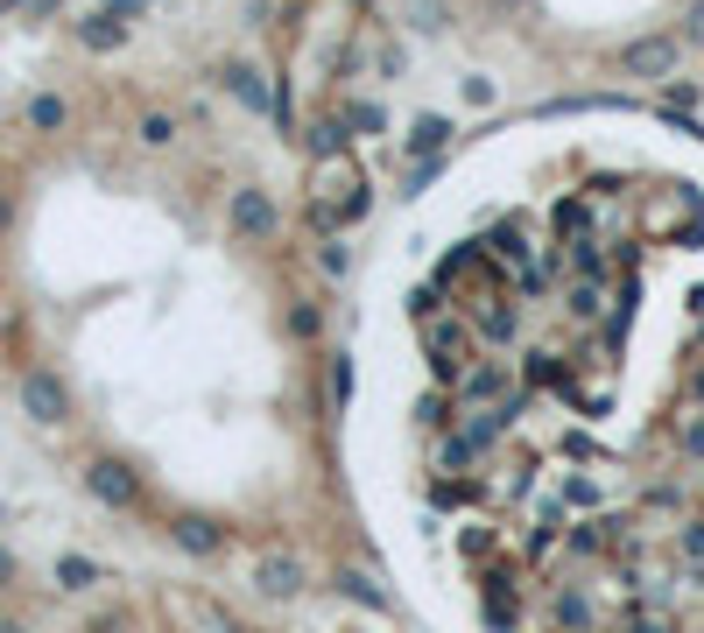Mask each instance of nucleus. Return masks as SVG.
<instances>
[{
  "instance_id": "obj_1",
  "label": "nucleus",
  "mask_w": 704,
  "mask_h": 633,
  "mask_svg": "<svg viewBox=\"0 0 704 633\" xmlns=\"http://www.w3.org/2000/svg\"><path fill=\"white\" fill-rule=\"evenodd\" d=\"M367 177H359V162L353 156H332V162H317V177H311V225L317 233H346V225L367 219Z\"/></svg>"
},
{
  "instance_id": "obj_2",
  "label": "nucleus",
  "mask_w": 704,
  "mask_h": 633,
  "mask_svg": "<svg viewBox=\"0 0 704 633\" xmlns=\"http://www.w3.org/2000/svg\"><path fill=\"white\" fill-rule=\"evenodd\" d=\"M416 331H423V359H430V373L444 380V388H459V373L480 367V352H486L465 310H437L430 324H416Z\"/></svg>"
},
{
  "instance_id": "obj_3",
  "label": "nucleus",
  "mask_w": 704,
  "mask_h": 633,
  "mask_svg": "<svg viewBox=\"0 0 704 633\" xmlns=\"http://www.w3.org/2000/svg\"><path fill=\"white\" fill-rule=\"evenodd\" d=\"M459 310L472 317V331H480V345H515L522 338V310H515V282H493V289L465 296Z\"/></svg>"
},
{
  "instance_id": "obj_4",
  "label": "nucleus",
  "mask_w": 704,
  "mask_h": 633,
  "mask_svg": "<svg viewBox=\"0 0 704 633\" xmlns=\"http://www.w3.org/2000/svg\"><path fill=\"white\" fill-rule=\"evenodd\" d=\"M522 388H528V373L515 367V359H486L480 352V367H465L451 394H459V409H480V401H507V394H522Z\"/></svg>"
},
{
  "instance_id": "obj_5",
  "label": "nucleus",
  "mask_w": 704,
  "mask_h": 633,
  "mask_svg": "<svg viewBox=\"0 0 704 633\" xmlns=\"http://www.w3.org/2000/svg\"><path fill=\"white\" fill-rule=\"evenodd\" d=\"M162 620L177 626V633H240V620L225 605H212L204 591H169L162 599Z\"/></svg>"
},
{
  "instance_id": "obj_6",
  "label": "nucleus",
  "mask_w": 704,
  "mask_h": 633,
  "mask_svg": "<svg viewBox=\"0 0 704 633\" xmlns=\"http://www.w3.org/2000/svg\"><path fill=\"white\" fill-rule=\"evenodd\" d=\"M676 64H683V35H634L620 50L627 78H676Z\"/></svg>"
},
{
  "instance_id": "obj_7",
  "label": "nucleus",
  "mask_w": 704,
  "mask_h": 633,
  "mask_svg": "<svg viewBox=\"0 0 704 633\" xmlns=\"http://www.w3.org/2000/svg\"><path fill=\"white\" fill-rule=\"evenodd\" d=\"M85 493H92L99 507H120V514L141 507V478L127 472L120 457H92V465H85Z\"/></svg>"
},
{
  "instance_id": "obj_8",
  "label": "nucleus",
  "mask_w": 704,
  "mask_h": 633,
  "mask_svg": "<svg viewBox=\"0 0 704 633\" xmlns=\"http://www.w3.org/2000/svg\"><path fill=\"white\" fill-rule=\"evenodd\" d=\"M22 409H29L35 422H43V430H56V422L71 415L64 380H56V373H43V367H35V373H22Z\"/></svg>"
},
{
  "instance_id": "obj_9",
  "label": "nucleus",
  "mask_w": 704,
  "mask_h": 633,
  "mask_svg": "<svg viewBox=\"0 0 704 633\" xmlns=\"http://www.w3.org/2000/svg\"><path fill=\"white\" fill-rule=\"evenodd\" d=\"M254 584H261V599H296V591H303V556L269 549V556L254 563Z\"/></svg>"
},
{
  "instance_id": "obj_10",
  "label": "nucleus",
  "mask_w": 704,
  "mask_h": 633,
  "mask_svg": "<svg viewBox=\"0 0 704 633\" xmlns=\"http://www.w3.org/2000/svg\"><path fill=\"white\" fill-rule=\"evenodd\" d=\"M275 204H269V190H233V233L240 240H275Z\"/></svg>"
},
{
  "instance_id": "obj_11",
  "label": "nucleus",
  "mask_w": 704,
  "mask_h": 633,
  "mask_svg": "<svg viewBox=\"0 0 704 633\" xmlns=\"http://www.w3.org/2000/svg\"><path fill=\"white\" fill-rule=\"evenodd\" d=\"M169 542L183 556H219L225 535H219V521H204V514H177V521H169Z\"/></svg>"
},
{
  "instance_id": "obj_12",
  "label": "nucleus",
  "mask_w": 704,
  "mask_h": 633,
  "mask_svg": "<svg viewBox=\"0 0 704 633\" xmlns=\"http://www.w3.org/2000/svg\"><path fill=\"white\" fill-rule=\"evenodd\" d=\"M528 388H549V394H578V373L564 367V352H528Z\"/></svg>"
},
{
  "instance_id": "obj_13",
  "label": "nucleus",
  "mask_w": 704,
  "mask_h": 633,
  "mask_svg": "<svg viewBox=\"0 0 704 633\" xmlns=\"http://www.w3.org/2000/svg\"><path fill=\"white\" fill-rule=\"evenodd\" d=\"M219 85L233 92L240 106H254V113H275V92L261 85V71H246V64H225V71H219Z\"/></svg>"
},
{
  "instance_id": "obj_14",
  "label": "nucleus",
  "mask_w": 704,
  "mask_h": 633,
  "mask_svg": "<svg viewBox=\"0 0 704 633\" xmlns=\"http://www.w3.org/2000/svg\"><path fill=\"white\" fill-rule=\"evenodd\" d=\"M303 148H311L317 162H332V156H353V127H346V113H332V120H317L311 134H303Z\"/></svg>"
},
{
  "instance_id": "obj_15",
  "label": "nucleus",
  "mask_w": 704,
  "mask_h": 633,
  "mask_svg": "<svg viewBox=\"0 0 704 633\" xmlns=\"http://www.w3.org/2000/svg\"><path fill=\"white\" fill-rule=\"evenodd\" d=\"M444 148H451V120H444V113H423V120H409V162L444 156Z\"/></svg>"
},
{
  "instance_id": "obj_16",
  "label": "nucleus",
  "mask_w": 704,
  "mask_h": 633,
  "mask_svg": "<svg viewBox=\"0 0 704 633\" xmlns=\"http://www.w3.org/2000/svg\"><path fill=\"white\" fill-rule=\"evenodd\" d=\"M338 599H346V605H367V612H388V605H395L388 591L367 578V570H338Z\"/></svg>"
},
{
  "instance_id": "obj_17",
  "label": "nucleus",
  "mask_w": 704,
  "mask_h": 633,
  "mask_svg": "<svg viewBox=\"0 0 704 633\" xmlns=\"http://www.w3.org/2000/svg\"><path fill=\"white\" fill-rule=\"evenodd\" d=\"M78 43L106 56V50H120V43H127V22H120V14H92V22H78Z\"/></svg>"
},
{
  "instance_id": "obj_18",
  "label": "nucleus",
  "mask_w": 704,
  "mask_h": 633,
  "mask_svg": "<svg viewBox=\"0 0 704 633\" xmlns=\"http://www.w3.org/2000/svg\"><path fill=\"white\" fill-rule=\"evenodd\" d=\"M549 612H557L564 633H592V599H585V591H557V605H549Z\"/></svg>"
},
{
  "instance_id": "obj_19",
  "label": "nucleus",
  "mask_w": 704,
  "mask_h": 633,
  "mask_svg": "<svg viewBox=\"0 0 704 633\" xmlns=\"http://www.w3.org/2000/svg\"><path fill=\"white\" fill-rule=\"evenodd\" d=\"M557 507H599V478L592 472H564L557 478Z\"/></svg>"
},
{
  "instance_id": "obj_20",
  "label": "nucleus",
  "mask_w": 704,
  "mask_h": 633,
  "mask_svg": "<svg viewBox=\"0 0 704 633\" xmlns=\"http://www.w3.org/2000/svg\"><path fill=\"white\" fill-rule=\"evenodd\" d=\"M325 401H332V415H346V409H353V352H338V359H332Z\"/></svg>"
},
{
  "instance_id": "obj_21",
  "label": "nucleus",
  "mask_w": 704,
  "mask_h": 633,
  "mask_svg": "<svg viewBox=\"0 0 704 633\" xmlns=\"http://www.w3.org/2000/svg\"><path fill=\"white\" fill-rule=\"evenodd\" d=\"M56 584H64V591H92V584H99V563H92V556H56Z\"/></svg>"
},
{
  "instance_id": "obj_22",
  "label": "nucleus",
  "mask_w": 704,
  "mask_h": 633,
  "mask_svg": "<svg viewBox=\"0 0 704 633\" xmlns=\"http://www.w3.org/2000/svg\"><path fill=\"white\" fill-rule=\"evenodd\" d=\"M459 549L472 556V563H493V549H501V535H493L486 521H465V528H459Z\"/></svg>"
},
{
  "instance_id": "obj_23",
  "label": "nucleus",
  "mask_w": 704,
  "mask_h": 633,
  "mask_svg": "<svg viewBox=\"0 0 704 633\" xmlns=\"http://www.w3.org/2000/svg\"><path fill=\"white\" fill-rule=\"evenodd\" d=\"M620 633H676V620H670V612H662L655 599H641L634 612H627V626Z\"/></svg>"
},
{
  "instance_id": "obj_24",
  "label": "nucleus",
  "mask_w": 704,
  "mask_h": 633,
  "mask_svg": "<svg viewBox=\"0 0 704 633\" xmlns=\"http://www.w3.org/2000/svg\"><path fill=\"white\" fill-rule=\"evenodd\" d=\"M444 310V282H423V289H409V324H430Z\"/></svg>"
},
{
  "instance_id": "obj_25",
  "label": "nucleus",
  "mask_w": 704,
  "mask_h": 633,
  "mask_svg": "<svg viewBox=\"0 0 704 633\" xmlns=\"http://www.w3.org/2000/svg\"><path fill=\"white\" fill-rule=\"evenodd\" d=\"M29 120H35V127H43V134H56V127H64V120H71V106H64V99H50V92H43V99H35V106H29Z\"/></svg>"
},
{
  "instance_id": "obj_26",
  "label": "nucleus",
  "mask_w": 704,
  "mask_h": 633,
  "mask_svg": "<svg viewBox=\"0 0 704 633\" xmlns=\"http://www.w3.org/2000/svg\"><path fill=\"white\" fill-rule=\"evenodd\" d=\"M141 141L148 148H169V141H177V120H169V113H141Z\"/></svg>"
},
{
  "instance_id": "obj_27",
  "label": "nucleus",
  "mask_w": 704,
  "mask_h": 633,
  "mask_svg": "<svg viewBox=\"0 0 704 633\" xmlns=\"http://www.w3.org/2000/svg\"><path fill=\"white\" fill-rule=\"evenodd\" d=\"M676 549L691 556L697 570H704V514H697V521H683V535H676Z\"/></svg>"
},
{
  "instance_id": "obj_28",
  "label": "nucleus",
  "mask_w": 704,
  "mask_h": 633,
  "mask_svg": "<svg viewBox=\"0 0 704 633\" xmlns=\"http://www.w3.org/2000/svg\"><path fill=\"white\" fill-rule=\"evenodd\" d=\"M346 127H353V134H380V106H367V99L346 106Z\"/></svg>"
},
{
  "instance_id": "obj_29",
  "label": "nucleus",
  "mask_w": 704,
  "mask_h": 633,
  "mask_svg": "<svg viewBox=\"0 0 704 633\" xmlns=\"http://www.w3.org/2000/svg\"><path fill=\"white\" fill-rule=\"evenodd\" d=\"M317 267H325V275H346V246H338V233L317 246Z\"/></svg>"
},
{
  "instance_id": "obj_30",
  "label": "nucleus",
  "mask_w": 704,
  "mask_h": 633,
  "mask_svg": "<svg viewBox=\"0 0 704 633\" xmlns=\"http://www.w3.org/2000/svg\"><path fill=\"white\" fill-rule=\"evenodd\" d=\"M290 331L296 338H317V310H311V303H296V310H290Z\"/></svg>"
},
{
  "instance_id": "obj_31",
  "label": "nucleus",
  "mask_w": 704,
  "mask_h": 633,
  "mask_svg": "<svg viewBox=\"0 0 704 633\" xmlns=\"http://www.w3.org/2000/svg\"><path fill=\"white\" fill-rule=\"evenodd\" d=\"M683 451H691L697 465H704V415H691V422H683Z\"/></svg>"
},
{
  "instance_id": "obj_32",
  "label": "nucleus",
  "mask_w": 704,
  "mask_h": 633,
  "mask_svg": "<svg viewBox=\"0 0 704 633\" xmlns=\"http://www.w3.org/2000/svg\"><path fill=\"white\" fill-rule=\"evenodd\" d=\"M683 43H697V50H704V0H697L691 14H683Z\"/></svg>"
},
{
  "instance_id": "obj_33",
  "label": "nucleus",
  "mask_w": 704,
  "mask_h": 633,
  "mask_svg": "<svg viewBox=\"0 0 704 633\" xmlns=\"http://www.w3.org/2000/svg\"><path fill=\"white\" fill-rule=\"evenodd\" d=\"M0 584H14V556L8 549H0Z\"/></svg>"
},
{
  "instance_id": "obj_34",
  "label": "nucleus",
  "mask_w": 704,
  "mask_h": 633,
  "mask_svg": "<svg viewBox=\"0 0 704 633\" xmlns=\"http://www.w3.org/2000/svg\"><path fill=\"white\" fill-rule=\"evenodd\" d=\"M691 394H697V401H704V367H697V373H691Z\"/></svg>"
},
{
  "instance_id": "obj_35",
  "label": "nucleus",
  "mask_w": 704,
  "mask_h": 633,
  "mask_svg": "<svg viewBox=\"0 0 704 633\" xmlns=\"http://www.w3.org/2000/svg\"><path fill=\"white\" fill-rule=\"evenodd\" d=\"M0 633H22V626H14V620H0Z\"/></svg>"
},
{
  "instance_id": "obj_36",
  "label": "nucleus",
  "mask_w": 704,
  "mask_h": 633,
  "mask_svg": "<svg viewBox=\"0 0 704 633\" xmlns=\"http://www.w3.org/2000/svg\"><path fill=\"white\" fill-rule=\"evenodd\" d=\"M697 493H704V465H697Z\"/></svg>"
},
{
  "instance_id": "obj_37",
  "label": "nucleus",
  "mask_w": 704,
  "mask_h": 633,
  "mask_svg": "<svg viewBox=\"0 0 704 633\" xmlns=\"http://www.w3.org/2000/svg\"><path fill=\"white\" fill-rule=\"evenodd\" d=\"M353 8H367V0H353Z\"/></svg>"
}]
</instances>
